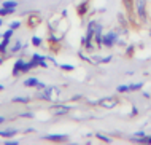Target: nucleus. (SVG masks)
Masks as SVG:
<instances>
[{
    "instance_id": "obj_1",
    "label": "nucleus",
    "mask_w": 151,
    "mask_h": 145,
    "mask_svg": "<svg viewBox=\"0 0 151 145\" xmlns=\"http://www.w3.org/2000/svg\"><path fill=\"white\" fill-rule=\"evenodd\" d=\"M118 42H119V35H118L116 30H110V32L103 33V38H102V45L103 46L112 48V46H115Z\"/></svg>"
},
{
    "instance_id": "obj_2",
    "label": "nucleus",
    "mask_w": 151,
    "mask_h": 145,
    "mask_svg": "<svg viewBox=\"0 0 151 145\" xmlns=\"http://www.w3.org/2000/svg\"><path fill=\"white\" fill-rule=\"evenodd\" d=\"M134 11H135L137 18H139L140 21L145 22L146 21V0H135Z\"/></svg>"
},
{
    "instance_id": "obj_3",
    "label": "nucleus",
    "mask_w": 151,
    "mask_h": 145,
    "mask_svg": "<svg viewBox=\"0 0 151 145\" xmlns=\"http://www.w3.org/2000/svg\"><path fill=\"white\" fill-rule=\"evenodd\" d=\"M118 102L119 100L116 97H103V99H100L97 102V105H100L102 109H115L118 105Z\"/></svg>"
},
{
    "instance_id": "obj_4",
    "label": "nucleus",
    "mask_w": 151,
    "mask_h": 145,
    "mask_svg": "<svg viewBox=\"0 0 151 145\" xmlns=\"http://www.w3.org/2000/svg\"><path fill=\"white\" fill-rule=\"evenodd\" d=\"M42 24V18H40L38 15H29V18H27V27L29 29H35V27H38V26Z\"/></svg>"
},
{
    "instance_id": "obj_5",
    "label": "nucleus",
    "mask_w": 151,
    "mask_h": 145,
    "mask_svg": "<svg viewBox=\"0 0 151 145\" xmlns=\"http://www.w3.org/2000/svg\"><path fill=\"white\" fill-rule=\"evenodd\" d=\"M32 61L37 64L38 67H43V69H48V64H46V58L42 54H38V53H35V54H32Z\"/></svg>"
},
{
    "instance_id": "obj_6",
    "label": "nucleus",
    "mask_w": 151,
    "mask_h": 145,
    "mask_svg": "<svg viewBox=\"0 0 151 145\" xmlns=\"http://www.w3.org/2000/svg\"><path fill=\"white\" fill-rule=\"evenodd\" d=\"M70 112V107L69 105H54L53 107V113L56 116H60V115H67Z\"/></svg>"
},
{
    "instance_id": "obj_7",
    "label": "nucleus",
    "mask_w": 151,
    "mask_h": 145,
    "mask_svg": "<svg viewBox=\"0 0 151 145\" xmlns=\"http://www.w3.org/2000/svg\"><path fill=\"white\" fill-rule=\"evenodd\" d=\"M22 67H24V59L19 58L18 61H16V64L13 66V77H18L22 73Z\"/></svg>"
},
{
    "instance_id": "obj_8",
    "label": "nucleus",
    "mask_w": 151,
    "mask_h": 145,
    "mask_svg": "<svg viewBox=\"0 0 151 145\" xmlns=\"http://www.w3.org/2000/svg\"><path fill=\"white\" fill-rule=\"evenodd\" d=\"M46 140H51V142H65L69 140L67 136H60V134H49V136H45Z\"/></svg>"
},
{
    "instance_id": "obj_9",
    "label": "nucleus",
    "mask_w": 151,
    "mask_h": 145,
    "mask_svg": "<svg viewBox=\"0 0 151 145\" xmlns=\"http://www.w3.org/2000/svg\"><path fill=\"white\" fill-rule=\"evenodd\" d=\"M46 93H48V96H49V100H56L59 97V89L54 86H48L46 88Z\"/></svg>"
},
{
    "instance_id": "obj_10",
    "label": "nucleus",
    "mask_w": 151,
    "mask_h": 145,
    "mask_svg": "<svg viewBox=\"0 0 151 145\" xmlns=\"http://www.w3.org/2000/svg\"><path fill=\"white\" fill-rule=\"evenodd\" d=\"M38 82H40V80L35 78V77H29L27 80H24V83H22V85H24L26 88H35L37 85H38Z\"/></svg>"
},
{
    "instance_id": "obj_11",
    "label": "nucleus",
    "mask_w": 151,
    "mask_h": 145,
    "mask_svg": "<svg viewBox=\"0 0 151 145\" xmlns=\"http://www.w3.org/2000/svg\"><path fill=\"white\" fill-rule=\"evenodd\" d=\"M89 2L86 0V2H83V3H80L78 5V8H76V11H78V15L80 16H85L86 15V11H88V8H89Z\"/></svg>"
},
{
    "instance_id": "obj_12",
    "label": "nucleus",
    "mask_w": 151,
    "mask_h": 145,
    "mask_svg": "<svg viewBox=\"0 0 151 145\" xmlns=\"http://www.w3.org/2000/svg\"><path fill=\"white\" fill-rule=\"evenodd\" d=\"M16 132H18L16 129H2V131H0V137H3V139H8V137H13Z\"/></svg>"
},
{
    "instance_id": "obj_13",
    "label": "nucleus",
    "mask_w": 151,
    "mask_h": 145,
    "mask_svg": "<svg viewBox=\"0 0 151 145\" xmlns=\"http://www.w3.org/2000/svg\"><path fill=\"white\" fill-rule=\"evenodd\" d=\"M8 45H10V38H2V40H0V53H2V54H5V53H6Z\"/></svg>"
},
{
    "instance_id": "obj_14",
    "label": "nucleus",
    "mask_w": 151,
    "mask_h": 145,
    "mask_svg": "<svg viewBox=\"0 0 151 145\" xmlns=\"http://www.w3.org/2000/svg\"><path fill=\"white\" fill-rule=\"evenodd\" d=\"M15 10L16 8H5V6H2V8H0V16H2V18L10 16V15H13V13H15Z\"/></svg>"
},
{
    "instance_id": "obj_15",
    "label": "nucleus",
    "mask_w": 151,
    "mask_h": 145,
    "mask_svg": "<svg viewBox=\"0 0 151 145\" xmlns=\"http://www.w3.org/2000/svg\"><path fill=\"white\" fill-rule=\"evenodd\" d=\"M123 5L126 6V10L129 13H132L134 11V5H135V2L134 0H123Z\"/></svg>"
},
{
    "instance_id": "obj_16",
    "label": "nucleus",
    "mask_w": 151,
    "mask_h": 145,
    "mask_svg": "<svg viewBox=\"0 0 151 145\" xmlns=\"http://www.w3.org/2000/svg\"><path fill=\"white\" fill-rule=\"evenodd\" d=\"M22 48H24V46H22V43H21V42H19V40H18V42H16L15 45L11 46V49H10V51H11L13 54H16V53H19V51H21Z\"/></svg>"
},
{
    "instance_id": "obj_17",
    "label": "nucleus",
    "mask_w": 151,
    "mask_h": 145,
    "mask_svg": "<svg viewBox=\"0 0 151 145\" xmlns=\"http://www.w3.org/2000/svg\"><path fill=\"white\" fill-rule=\"evenodd\" d=\"M11 100L15 104H29L30 102V97H13Z\"/></svg>"
},
{
    "instance_id": "obj_18",
    "label": "nucleus",
    "mask_w": 151,
    "mask_h": 145,
    "mask_svg": "<svg viewBox=\"0 0 151 145\" xmlns=\"http://www.w3.org/2000/svg\"><path fill=\"white\" fill-rule=\"evenodd\" d=\"M2 6H5V8H16V6H18V2H15V0H6V2L2 3Z\"/></svg>"
},
{
    "instance_id": "obj_19",
    "label": "nucleus",
    "mask_w": 151,
    "mask_h": 145,
    "mask_svg": "<svg viewBox=\"0 0 151 145\" xmlns=\"http://www.w3.org/2000/svg\"><path fill=\"white\" fill-rule=\"evenodd\" d=\"M143 88V83H134V85H129V93L132 91H140Z\"/></svg>"
},
{
    "instance_id": "obj_20",
    "label": "nucleus",
    "mask_w": 151,
    "mask_h": 145,
    "mask_svg": "<svg viewBox=\"0 0 151 145\" xmlns=\"http://www.w3.org/2000/svg\"><path fill=\"white\" fill-rule=\"evenodd\" d=\"M30 43H32L33 46H42V38H40V37H32Z\"/></svg>"
},
{
    "instance_id": "obj_21",
    "label": "nucleus",
    "mask_w": 151,
    "mask_h": 145,
    "mask_svg": "<svg viewBox=\"0 0 151 145\" xmlns=\"http://www.w3.org/2000/svg\"><path fill=\"white\" fill-rule=\"evenodd\" d=\"M59 67H60V69H62V70H67V72H72V70L75 69V67H73L72 64H60Z\"/></svg>"
},
{
    "instance_id": "obj_22",
    "label": "nucleus",
    "mask_w": 151,
    "mask_h": 145,
    "mask_svg": "<svg viewBox=\"0 0 151 145\" xmlns=\"http://www.w3.org/2000/svg\"><path fill=\"white\" fill-rule=\"evenodd\" d=\"M13 33H15V30H13V29H8L6 32H3V38H10V40H11Z\"/></svg>"
},
{
    "instance_id": "obj_23",
    "label": "nucleus",
    "mask_w": 151,
    "mask_h": 145,
    "mask_svg": "<svg viewBox=\"0 0 151 145\" xmlns=\"http://www.w3.org/2000/svg\"><path fill=\"white\" fill-rule=\"evenodd\" d=\"M97 136V139H100V140H103V142H112V139H110V137H107V136H103V134H96Z\"/></svg>"
},
{
    "instance_id": "obj_24",
    "label": "nucleus",
    "mask_w": 151,
    "mask_h": 145,
    "mask_svg": "<svg viewBox=\"0 0 151 145\" xmlns=\"http://www.w3.org/2000/svg\"><path fill=\"white\" fill-rule=\"evenodd\" d=\"M118 93H129V86L127 85H119L118 86Z\"/></svg>"
},
{
    "instance_id": "obj_25",
    "label": "nucleus",
    "mask_w": 151,
    "mask_h": 145,
    "mask_svg": "<svg viewBox=\"0 0 151 145\" xmlns=\"http://www.w3.org/2000/svg\"><path fill=\"white\" fill-rule=\"evenodd\" d=\"M19 27H21V21H13L11 24H10V29H13V30L19 29Z\"/></svg>"
},
{
    "instance_id": "obj_26",
    "label": "nucleus",
    "mask_w": 151,
    "mask_h": 145,
    "mask_svg": "<svg viewBox=\"0 0 151 145\" xmlns=\"http://www.w3.org/2000/svg\"><path fill=\"white\" fill-rule=\"evenodd\" d=\"M18 144H19L18 140H15V139H10V137L5 140V145H18Z\"/></svg>"
},
{
    "instance_id": "obj_27",
    "label": "nucleus",
    "mask_w": 151,
    "mask_h": 145,
    "mask_svg": "<svg viewBox=\"0 0 151 145\" xmlns=\"http://www.w3.org/2000/svg\"><path fill=\"white\" fill-rule=\"evenodd\" d=\"M21 118H33V113L32 112H24V113H19Z\"/></svg>"
},
{
    "instance_id": "obj_28",
    "label": "nucleus",
    "mask_w": 151,
    "mask_h": 145,
    "mask_svg": "<svg viewBox=\"0 0 151 145\" xmlns=\"http://www.w3.org/2000/svg\"><path fill=\"white\" fill-rule=\"evenodd\" d=\"M112 58H113V56H105V58L100 59L99 64H107V62H110V61H112Z\"/></svg>"
},
{
    "instance_id": "obj_29",
    "label": "nucleus",
    "mask_w": 151,
    "mask_h": 145,
    "mask_svg": "<svg viewBox=\"0 0 151 145\" xmlns=\"http://www.w3.org/2000/svg\"><path fill=\"white\" fill-rule=\"evenodd\" d=\"M134 49H135L134 46H129V48L126 49V54H127V56H132V54H134Z\"/></svg>"
},
{
    "instance_id": "obj_30",
    "label": "nucleus",
    "mask_w": 151,
    "mask_h": 145,
    "mask_svg": "<svg viewBox=\"0 0 151 145\" xmlns=\"http://www.w3.org/2000/svg\"><path fill=\"white\" fill-rule=\"evenodd\" d=\"M35 88H37L38 91H42V89H45V88H46V85H45V83H42V82H38V85H37Z\"/></svg>"
},
{
    "instance_id": "obj_31",
    "label": "nucleus",
    "mask_w": 151,
    "mask_h": 145,
    "mask_svg": "<svg viewBox=\"0 0 151 145\" xmlns=\"http://www.w3.org/2000/svg\"><path fill=\"white\" fill-rule=\"evenodd\" d=\"M143 136H146V134L143 132V131H137V132H135V136H134V137H143Z\"/></svg>"
},
{
    "instance_id": "obj_32",
    "label": "nucleus",
    "mask_w": 151,
    "mask_h": 145,
    "mask_svg": "<svg viewBox=\"0 0 151 145\" xmlns=\"http://www.w3.org/2000/svg\"><path fill=\"white\" fill-rule=\"evenodd\" d=\"M137 113H139V110H137V107H132V113H130V116H135Z\"/></svg>"
},
{
    "instance_id": "obj_33",
    "label": "nucleus",
    "mask_w": 151,
    "mask_h": 145,
    "mask_svg": "<svg viewBox=\"0 0 151 145\" xmlns=\"http://www.w3.org/2000/svg\"><path fill=\"white\" fill-rule=\"evenodd\" d=\"M142 96L145 97V99H150V97H151V94H150V93H146V91H143V93H142Z\"/></svg>"
},
{
    "instance_id": "obj_34",
    "label": "nucleus",
    "mask_w": 151,
    "mask_h": 145,
    "mask_svg": "<svg viewBox=\"0 0 151 145\" xmlns=\"http://www.w3.org/2000/svg\"><path fill=\"white\" fill-rule=\"evenodd\" d=\"M81 99V96H80V94H75V96L72 97V100H80Z\"/></svg>"
},
{
    "instance_id": "obj_35",
    "label": "nucleus",
    "mask_w": 151,
    "mask_h": 145,
    "mask_svg": "<svg viewBox=\"0 0 151 145\" xmlns=\"http://www.w3.org/2000/svg\"><path fill=\"white\" fill-rule=\"evenodd\" d=\"M5 121H6V120H5V116H0V124H3Z\"/></svg>"
},
{
    "instance_id": "obj_36",
    "label": "nucleus",
    "mask_w": 151,
    "mask_h": 145,
    "mask_svg": "<svg viewBox=\"0 0 151 145\" xmlns=\"http://www.w3.org/2000/svg\"><path fill=\"white\" fill-rule=\"evenodd\" d=\"M3 26V19H2V16H0V27Z\"/></svg>"
},
{
    "instance_id": "obj_37",
    "label": "nucleus",
    "mask_w": 151,
    "mask_h": 145,
    "mask_svg": "<svg viewBox=\"0 0 151 145\" xmlns=\"http://www.w3.org/2000/svg\"><path fill=\"white\" fill-rule=\"evenodd\" d=\"M0 91H3V85H0Z\"/></svg>"
},
{
    "instance_id": "obj_38",
    "label": "nucleus",
    "mask_w": 151,
    "mask_h": 145,
    "mask_svg": "<svg viewBox=\"0 0 151 145\" xmlns=\"http://www.w3.org/2000/svg\"><path fill=\"white\" fill-rule=\"evenodd\" d=\"M150 35H151V30H150Z\"/></svg>"
}]
</instances>
